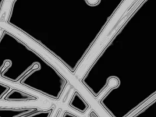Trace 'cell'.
<instances>
[{"label":"cell","mask_w":156,"mask_h":117,"mask_svg":"<svg viewBox=\"0 0 156 117\" xmlns=\"http://www.w3.org/2000/svg\"><path fill=\"white\" fill-rule=\"evenodd\" d=\"M87 2L92 5H96L99 1V0H86Z\"/></svg>","instance_id":"6da1fadb"},{"label":"cell","mask_w":156,"mask_h":117,"mask_svg":"<svg viewBox=\"0 0 156 117\" xmlns=\"http://www.w3.org/2000/svg\"><path fill=\"white\" fill-rule=\"evenodd\" d=\"M4 2V0H0V12H1V10Z\"/></svg>","instance_id":"7a4b0ae2"}]
</instances>
